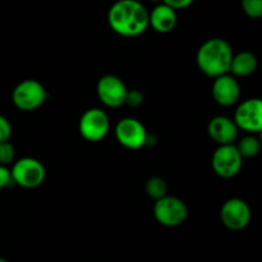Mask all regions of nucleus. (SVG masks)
Segmentation results:
<instances>
[{"label":"nucleus","mask_w":262,"mask_h":262,"mask_svg":"<svg viewBox=\"0 0 262 262\" xmlns=\"http://www.w3.org/2000/svg\"><path fill=\"white\" fill-rule=\"evenodd\" d=\"M146 193L150 199L159 201V200L164 199L165 196H168V186H166L165 181L159 177H154L150 178L146 183Z\"/></svg>","instance_id":"obj_17"},{"label":"nucleus","mask_w":262,"mask_h":262,"mask_svg":"<svg viewBox=\"0 0 262 262\" xmlns=\"http://www.w3.org/2000/svg\"><path fill=\"white\" fill-rule=\"evenodd\" d=\"M243 159L234 145L219 146L211 159V165L215 174L220 178L230 179L239 174Z\"/></svg>","instance_id":"obj_7"},{"label":"nucleus","mask_w":262,"mask_h":262,"mask_svg":"<svg viewBox=\"0 0 262 262\" xmlns=\"http://www.w3.org/2000/svg\"><path fill=\"white\" fill-rule=\"evenodd\" d=\"M238 129L250 133L261 132L262 129V101L260 99H248L237 107L234 120Z\"/></svg>","instance_id":"obj_11"},{"label":"nucleus","mask_w":262,"mask_h":262,"mask_svg":"<svg viewBox=\"0 0 262 262\" xmlns=\"http://www.w3.org/2000/svg\"><path fill=\"white\" fill-rule=\"evenodd\" d=\"M154 216L156 222L166 228H176L183 224L188 216L187 205L181 199L174 196H165L155 201Z\"/></svg>","instance_id":"obj_5"},{"label":"nucleus","mask_w":262,"mask_h":262,"mask_svg":"<svg viewBox=\"0 0 262 262\" xmlns=\"http://www.w3.org/2000/svg\"><path fill=\"white\" fill-rule=\"evenodd\" d=\"M243 12L250 18H260L262 15V2L261 0H243Z\"/></svg>","instance_id":"obj_18"},{"label":"nucleus","mask_w":262,"mask_h":262,"mask_svg":"<svg viewBox=\"0 0 262 262\" xmlns=\"http://www.w3.org/2000/svg\"><path fill=\"white\" fill-rule=\"evenodd\" d=\"M233 55V49L228 41L217 37L210 38L197 51L196 63L202 73L217 78L229 73Z\"/></svg>","instance_id":"obj_2"},{"label":"nucleus","mask_w":262,"mask_h":262,"mask_svg":"<svg viewBox=\"0 0 262 262\" xmlns=\"http://www.w3.org/2000/svg\"><path fill=\"white\" fill-rule=\"evenodd\" d=\"M241 96V87L237 79L230 74L215 78L212 84V97L220 106H233Z\"/></svg>","instance_id":"obj_12"},{"label":"nucleus","mask_w":262,"mask_h":262,"mask_svg":"<svg viewBox=\"0 0 262 262\" xmlns=\"http://www.w3.org/2000/svg\"><path fill=\"white\" fill-rule=\"evenodd\" d=\"M251 209L247 202L241 199H230L224 202L220 210V219L225 228L230 230H243L251 222Z\"/></svg>","instance_id":"obj_9"},{"label":"nucleus","mask_w":262,"mask_h":262,"mask_svg":"<svg viewBox=\"0 0 262 262\" xmlns=\"http://www.w3.org/2000/svg\"><path fill=\"white\" fill-rule=\"evenodd\" d=\"M177 25V12L163 3L148 13V26L159 33H168Z\"/></svg>","instance_id":"obj_14"},{"label":"nucleus","mask_w":262,"mask_h":262,"mask_svg":"<svg viewBox=\"0 0 262 262\" xmlns=\"http://www.w3.org/2000/svg\"><path fill=\"white\" fill-rule=\"evenodd\" d=\"M13 179L12 174H10V169L7 166L0 165V189L7 188V187L13 186Z\"/></svg>","instance_id":"obj_22"},{"label":"nucleus","mask_w":262,"mask_h":262,"mask_svg":"<svg viewBox=\"0 0 262 262\" xmlns=\"http://www.w3.org/2000/svg\"><path fill=\"white\" fill-rule=\"evenodd\" d=\"M235 147H237L238 152L242 156V159H251L255 158V156H257L258 154H260L261 142L260 140H258L257 137H255L253 135H248L245 136V137L238 142V145L235 146Z\"/></svg>","instance_id":"obj_16"},{"label":"nucleus","mask_w":262,"mask_h":262,"mask_svg":"<svg viewBox=\"0 0 262 262\" xmlns=\"http://www.w3.org/2000/svg\"><path fill=\"white\" fill-rule=\"evenodd\" d=\"M97 96L100 101L107 107H119L124 105L127 96V87L124 82L117 76L107 74L101 77L97 82Z\"/></svg>","instance_id":"obj_10"},{"label":"nucleus","mask_w":262,"mask_h":262,"mask_svg":"<svg viewBox=\"0 0 262 262\" xmlns=\"http://www.w3.org/2000/svg\"><path fill=\"white\" fill-rule=\"evenodd\" d=\"M238 128L232 119L227 117L212 118L207 125L210 138L219 146L233 145L238 137Z\"/></svg>","instance_id":"obj_13"},{"label":"nucleus","mask_w":262,"mask_h":262,"mask_svg":"<svg viewBox=\"0 0 262 262\" xmlns=\"http://www.w3.org/2000/svg\"><path fill=\"white\" fill-rule=\"evenodd\" d=\"M142 102H143L142 92L138 91V90H130V91L127 92L124 104H127L128 106L137 107V106H140Z\"/></svg>","instance_id":"obj_20"},{"label":"nucleus","mask_w":262,"mask_h":262,"mask_svg":"<svg viewBox=\"0 0 262 262\" xmlns=\"http://www.w3.org/2000/svg\"><path fill=\"white\" fill-rule=\"evenodd\" d=\"M257 68V58L250 51H241L237 55H233L230 71L233 76L248 77Z\"/></svg>","instance_id":"obj_15"},{"label":"nucleus","mask_w":262,"mask_h":262,"mask_svg":"<svg viewBox=\"0 0 262 262\" xmlns=\"http://www.w3.org/2000/svg\"><path fill=\"white\" fill-rule=\"evenodd\" d=\"M107 20L115 33L136 37L147 30L148 10L136 0H119L110 8Z\"/></svg>","instance_id":"obj_1"},{"label":"nucleus","mask_w":262,"mask_h":262,"mask_svg":"<svg viewBox=\"0 0 262 262\" xmlns=\"http://www.w3.org/2000/svg\"><path fill=\"white\" fill-rule=\"evenodd\" d=\"M13 183L22 188H37L45 181L46 170L42 164L33 158L19 159L10 169Z\"/></svg>","instance_id":"obj_4"},{"label":"nucleus","mask_w":262,"mask_h":262,"mask_svg":"<svg viewBox=\"0 0 262 262\" xmlns=\"http://www.w3.org/2000/svg\"><path fill=\"white\" fill-rule=\"evenodd\" d=\"M0 262H9V261H7V260H5V258L0 257Z\"/></svg>","instance_id":"obj_24"},{"label":"nucleus","mask_w":262,"mask_h":262,"mask_svg":"<svg viewBox=\"0 0 262 262\" xmlns=\"http://www.w3.org/2000/svg\"><path fill=\"white\" fill-rule=\"evenodd\" d=\"M14 155V147L10 145L9 141L0 143V165L7 166V164L12 163Z\"/></svg>","instance_id":"obj_19"},{"label":"nucleus","mask_w":262,"mask_h":262,"mask_svg":"<svg viewBox=\"0 0 262 262\" xmlns=\"http://www.w3.org/2000/svg\"><path fill=\"white\" fill-rule=\"evenodd\" d=\"M12 136V125L5 117L0 115V143L9 141Z\"/></svg>","instance_id":"obj_21"},{"label":"nucleus","mask_w":262,"mask_h":262,"mask_svg":"<svg viewBox=\"0 0 262 262\" xmlns=\"http://www.w3.org/2000/svg\"><path fill=\"white\" fill-rule=\"evenodd\" d=\"M164 3L177 12V10L184 9V8L189 7V5L192 4V0H166V2Z\"/></svg>","instance_id":"obj_23"},{"label":"nucleus","mask_w":262,"mask_h":262,"mask_svg":"<svg viewBox=\"0 0 262 262\" xmlns=\"http://www.w3.org/2000/svg\"><path fill=\"white\" fill-rule=\"evenodd\" d=\"M48 99V91L36 79H25L13 90L12 101L15 107L23 112L38 109Z\"/></svg>","instance_id":"obj_3"},{"label":"nucleus","mask_w":262,"mask_h":262,"mask_svg":"<svg viewBox=\"0 0 262 262\" xmlns=\"http://www.w3.org/2000/svg\"><path fill=\"white\" fill-rule=\"evenodd\" d=\"M115 137L123 147L128 150H140L147 142V132L140 120L124 118L115 127Z\"/></svg>","instance_id":"obj_8"},{"label":"nucleus","mask_w":262,"mask_h":262,"mask_svg":"<svg viewBox=\"0 0 262 262\" xmlns=\"http://www.w3.org/2000/svg\"><path fill=\"white\" fill-rule=\"evenodd\" d=\"M79 133L90 142H99L106 137L110 128V119L105 112L97 107L86 110L79 119Z\"/></svg>","instance_id":"obj_6"}]
</instances>
